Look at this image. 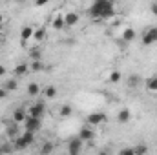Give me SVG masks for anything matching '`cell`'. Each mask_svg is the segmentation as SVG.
<instances>
[{"mask_svg":"<svg viewBox=\"0 0 157 155\" xmlns=\"http://www.w3.org/2000/svg\"><path fill=\"white\" fill-rule=\"evenodd\" d=\"M110 82H112V84L121 82V71H112V75H110Z\"/></svg>","mask_w":157,"mask_h":155,"instance_id":"4316f807","label":"cell"},{"mask_svg":"<svg viewBox=\"0 0 157 155\" xmlns=\"http://www.w3.org/2000/svg\"><path fill=\"white\" fill-rule=\"evenodd\" d=\"M44 95H46V99H55V97H57V88L48 86V88L44 89Z\"/></svg>","mask_w":157,"mask_h":155,"instance_id":"7402d4cb","label":"cell"},{"mask_svg":"<svg viewBox=\"0 0 157 155\" xmlns=\"http://www.w3.org/2000/svg\"><path fill=\"white\" fill-rule=\"evenodd\" d=\"M4 75H6V68L0 64V77H4Z\"/></svg>","mask_w":157,"mask_h":155,"instance_id":"d6a6232c","label":"cell"},{"mask_svg":"<svg viewBox=\"0 0 157 155\" xmlns=\"http://www.w3.org/2000/svg\"><path fill=\"white\" fill-rule=\"evenodd\" d=\"M6 133H7V137H9V141H13V139H17V137L20 135V130H18V124H17V122H13V124H11V126L7 128V131H6Z\"/></svg>","mask_w":157,"mask_h":155,"instance_id":"8fae6325","label":"cell"},{"mask_svg":"<svg viewBox=\"0 0 157 155\" xmlns=\"http://www.w3.org/2000/svg\"><path fill=\"white\" fill-rule=\"evenodd\" d=\"M115 15V7L112 0H93L91 7H90V17L95 20H104V18H112Z\"/></svg>","mask_w":157,"mask_h":155,"instance_id":"6da1fadb","label":"cell"},{"mask_svg":"<svg viewBox=\"0 0 157 155\" xmlns=\"http://www.w3.org/2000/svg\"><path fill=\"white\" fill-rule=\"evenodd\" d=\"M144 86H146V89H148V91L157 93V77H150L146 82H144Z\"/></svg>","mask_w":157,"mask_h":155,"instance_id":"2e32d148","label":"cell"},{"mask_svg":"<svg viewBox=\"0 0 157 155\" xmlns=\"http://www.w3.org/2000/svg\"><path fill=\"white\" fill-rule=\"evenodd\" d=\"M2 24H4V15L0 13V26H2Z\"/></svg>","mask_w":157,"mask_h":155,"instance_id":"e575fe53","label":"cell"},{"mask_svg":"<svg viewBox=\"0 0 157 155\" xmlns=\"http://www.w3.org/2000/svg\"><path fill=\"white\" fill-rule=\"evenodd\" d=\"M44 112H46V108H44V104H42V102H35V104H31V106L28 108V115L39 117V119L44 115Z\"/></svg>","mask_w":157,"mask_h":155,"instance_id":"52a82bcc","label":"cell"},{"mask_svg":"<svg viewBox=\"0 0 157 155\" xmlns=\"http://www.w3.org/2000/svg\"><path fill=\"white\" fill-rule=\"evenodd\" d=\"M133 39H135V31H133L132 28H126V29L122 31V40H124V42H132Z\"/></svg>","mask_w":157,"mask_h":155,"instance_id":"e0dca14e","label":"cell"},{"mask_svg":"<svg viewBox=\"0 0 157 155\" xmlns=\"http://www.w3.org/2000/svg\"><path fill=\"white\" fill-rule=\"evenodd\" d=\"M4 88H6L7 91H15V89L18 88V82H17L15 78H9V80H6V84H4Z\"/></svg>","mask_w":157,"mask_h":155,"instance_id":"44dd1931","label":"cell"},{"mask_svg":"<svg viewBox=\"0 0 157 155\" xmlns=\"http://www.w3.org/2000/svg\"><path fill=\"white\" fill-rule=\"evenodd\" d=\"M51 26H53V29H57V31L64 29V28H66V26H64V15H57V17L53 18V22H51Z\"/></svg>","mask_w":157,"mask_h":155,"instance_id":"4fadbf2b","label":"cell"},{"mask_svg":"<svg viewBox=\"0 0 157 155\" xmlns=\"http://www.w3.org/2000/svg\"><path fill=\"white\" fill-rule=\"evenodd\" d=\"M152 13L157 17V4H152Z\"/></svg>","mask_w":157,"mask_h":155,"instance_id":"836d02e7","label":"cell"},{"mask_svg":"<svg viewBox=\"0 0 157 155\" xmlns=\"http://www.w3.org/2000/svg\"><path fill=\"white\" fill-rule=\"evenodd\" d=\"M73 113V108L70 106V104H64V106H60V115L62 117H70Z\"/></svg>","mask_w":157,"mask_h":155,"instance_id":"d4e9b609","label":"cell"},{"mask_svg":"<svg viewBox=\"0 0 157 155\" xmlns=\"http://www.w3.org/2000/svg\"><path fill=\"white\" fill-rule=\"evenodd\" d=\"M28 71H29V66H28V64H18V66L15 68V75H17V77H22V75H26Z\"/></svg>","mask_w":157,"mask_h":155,"instance_id":"ac0fdd59","label":"cell"},{"mask_svg":"<svg viewBox=\"0 0 157 155\" xmlns=\"http://www.w3.org/2000/svg\"><path fill=\"white\" fill-rule=\"evenodd\" d=\"M139 82H141V77H139V75H130V77H128V86H130V88L139 86Z\"/></svg>","mask_w":157,"mask_h":155,"instance_id":"cb8c5ba5","label":"cell"},{"mask_svg":"<svg viewBox=\"0 0 157 155\" xmlns=\"http://www.w3.org/2000/svg\"><path fill=\"white\" fill-rule=\"evenodd\" d=\"M133 152H135V155H144L146 152H148V148H146L144 144H139L137 148H133Z\"/></svg>","mask_w":157,"mask_h":155,"instance_id":"83f0119b","label":"cell"},{"mask_svg":"<svg viewBox=\"0 0 157 155\" xmlns=\"http://www.w3.org/2000/svg\"><path fill=\"white\" fill-rule=\"evenodd\" d=\"M39 93H40V86L37 82H29V84H28V95H29V97H37Z\"/></svg>","mask_w":157,"mask_h":155,"instance_id":"9a60e30c","label":"cell"},{"mask_svg":"<svg viewBox=\"0 0 157 155\" xmlns=\"http://www.w3.org/2000/svg\"><path fill=\"white\" fill-rule=\"evenodd\" d=\"M78 139L80 141H93L95 139V131H93V126H82L80 131H78Z\"/></svg>","mask_w":157,"mask_h":155,"instance_id":"277c9868","label":"cell"},{"mask_svg":"<svg viewBox=\"0 0 157 155\" xmlns=\"http://www.w3.org/2000/svg\"><path fill=\"white\" fill-rule=\"evenodd\" d=\"M40 128H42V122H40L39 117H31L28 115V119L24 120V130H29V131H39Z\"/></svg>","mask_w":157,"mask_h":155,"instance_id":"3957f363","label":"cell"},{"mask_svg":"<svg viewBox=\"0 0 157 155\" xmlns=\"http://www.w3.org/2000/svg\"><path fill=\"white\" fill-rule=\"evenodd\" d=\"M26 119H28V110H24V108H17V110L13 112V122H17V124H24Z\"/></svg>","mask_w":157,"mask_h":155,"instance_id":"9c48e42d","label":"cell"},{"mask_svg":"<svg viewBox=\"0 0 157 155\" xmlns=\"http://www.w3.org/2000/svg\"><path fill=\"white\" fill-rule=\"evenodd\" d=\"M7 93H9V91H7L6 88H0V100H2V99H6V97H7Z\"/></svg>","mask_w":157,"mask_h":155,"instance_id":"4dcf8cb0","label":"cell"},{"mask_svg":"<svg viewBox=\"0 0 157 155\" xmlns=\"http://www.w3.org/2000/svg\"><path fill=\"white\" fill-rule=\"evenodd\" d=\"M33 39L37 40V42H42V40L46 39V29H44V28L35 29V31H33Z\"/></svg>","mask_w":157,"mask_h":155,"instance_id":"ffe728a7","label":"cell"},{"mask_svg":"<svg viewBox=\"0 0 157 155\" xmlns=\"http://www.w3.org/2000/svg\"><path fill=\"white\" fill-rule=\"evenodd\" d=\"M33 31H35V29H33L31 26H24L22 31H20V40H22V42H28L29 39H33Z\"/></svg>","mask_w":157,"mask_h":155,"instance_id":"30bf717a","label":"cell"},{"mask_svg":"<svg viewBox=\"0 0 157 155\" xmlns=\"http://www.w3.org/2000/svg\"><path fill=\"white\" fill-rule=\"evenodd\" d=\"M49 0H35V6H46Z\"/></svg>","mask_w":157,"mask_h":155,"instance_id":"1f68e13d","label":"cell"},{"mask_svg":"<svg viewBox=\"0 0 157 155\" xmlns=\"http://www.w3.org/2000/svg\"><path fill=\"white\" fill-rule=\"evenodd\" d=\"M121 155H135V152H133V148H124V150H121Z\"/></svg>","mask_w":157,"mask_h":155,"instance_id":"f546056e","label":"cell"},{"mask_svg":"<svg viewBox=\"0 0 157 155\" xmlns=\"http://www.w3.org/2000/svg\"><path fill=\"white\" fill-rule=\"evenodd\" d=\"M20 137H22V141L29 146V144H33L35 142V131H29V130H24V133H20Z\"/></svg>","mask_w":157,"mask_h":155,"instance_id":"5bb4252c","label":"cell"},{"mask_svg":"<svg viewBox=\"0 0 157 155\" xmlns=\"http://www.w3.org/2000/svg\"><path fill=\"white\" fill-rule=\"evenodd\" d=\"M82 142L84 141H80V139H71L70 142H68V152H70V155H78V152L82 150Z\"/></svg>","mask_w":157,"mask_h":155,"instance_id":"ba28073f","label":"cell"},{"mask_svg":"<svg viewBox=\"0 0 157 155\" xmlns=\"http://www.w3.org/2000/svg\"><path fill=\"white\" fill-rule=\"evenodd\" d=\"M106 120H108V117L104 115L102 112H93V113L88 115V124L90 126H102Z\"/></svg>","mask_w":157,"mask_h":155,"instance_id":"7a4b0ae2","label":"cell"},{"mask_svg":"<svg viewBox=\"0 0 157 155\" xmlns=\"http://www.w3.org/2000/svg\"><path fill=\"white\" fill-rule=\"evenodd\" d=\"M9 152H15L13 141H7L6 144H2V142H0V153H9Z\"/></svg>","mask_w":157,"mask_h":155,"instance_id":"d6986e66","label":"cell"},{"mask_svg":"<svg viewBox=\"0 0 157 155\" xmlns=\"http://www.w3.org/2000/svg\"><path fill=\"white\" fill-rule=\"evenodd\" d=\"M2 42H4V33L0 31V44H2Z\"/></svg>","mask_w":157,"mask_h":155,"instance_id":"d590c367","label":"cell"},{"mask_svg":"<svg viewBox=\"0 0 157 155\" xmlns=\"http://www.w3.org/2000/svg\"><path fill=\"white\" fill-rule=\"evenodd\" d=\"M78 20H80V17H78V13H75V11H68V13L64 15V26H66V28L77 26Z\"/></svg>","mask_w":157,"mask_h":155,"instance_id":"5b68a950","label":"cell"},{"mask_svg":"<svg viewBox=\"0 0 157 155\" xmlns=\"http://www.w3.org/2000/svg\"><path fill=\"white\" fill-rule=\"evenodd\" d=\"M53 150H55V148H53V144H51V142H44V144H42V148H40V152H42V153H51Z\"/></svg>","mask_w":157,"mask_h":155,"instance_id":"484cf974","label":"cell"},{"mask_svg":"<svg viewBox=\"0 0 157 155\" xmlns=\"http://www.w3.org/2000/svg\"><path fill=\"white\" fill-rule=\"evenodd\" d=\"M29 55H31V59H33V60H39V59H40V51H39V49H31V53H29Z\"/></svg>","mask_w":157,"mask_h":155,"instance_id":"f1b7e54d","label":"cell"},{"mask_svg":"<svg viewBox=\"0 0 157 155\" xmlns=\"http://www.w3.org/2000/svg\"><path fill=\"white\" fill-rule=\"evenodd\" d=\"M29 70H31V71H37V73L44 70V66H42V62H40V59H39V60H33V62L29 64Z\"/></svg>","mask_w":157,"mask_h":155,"instance_id":"603a6c76","label":"cell"},{"mask_svg":"<svg viewBox=\"0 0 157 155\" xmlns=\"http://www.w3.org/2000/svg\"><path fill=\"white\" fill-rule=\"evenodd\" d=\"M143 44L144 46H152V44H155L157 42V28H152V29H148L144 35H143Z\"/></svg>","mask_w":157,"mask_h":155,"instance_id":"8992f818","label":"cell"},{"mask_svg":"<svg viewBox=\"0 0 157 155\" xmlns=\"http://www.w3.org/2000/svg\"><path fill=\"white\" fill-rule=\"evenodd\" d=\"M130 117H132L130 110H128V108H122V110L117 113V120L121 122V124H126V122L130 120Z\"/></svg>","mask_w":157,"mask_h":155,"instance_id":"7c38bea8","label":"cell"}]
</instances>
